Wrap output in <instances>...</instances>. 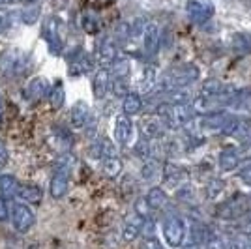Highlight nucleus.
Returning a JSON list of instances; mask_svg holds the SVG:
<instances>
[{
  "instance_id": "nucleus-1",
  "label": "nucleus",
  "mask_w": 251,
  "mask_h": 249,
  "mask_svg": "<svg viewBox=\"0 0 251 249\" xmlns=\"http://www.w3.org/2000/svg\"><path fill=\"white\" fill-rule=\"evenodd\" d=\"M156 114L161 118V122L165 124L167 129H180V127L191 124L195 120L197 111L191 103H169V101H163V103L157 105Z\"/></svg>"
},
{
  "instance_id": "nucleus-2",
  "label": "nucleus",
  "mask_w": 251,
  "mask_h": 249,
  "mask_svg": "<svg viewBox=\"0 0 251 249\" xmlns=\"http://www.w3.org/2000/svg\"><path fill=\"white\" fill-rule=\"evenodd\" d=\"M26 68H28V54L19 47H11L0 54V73L2 75L17 77V75H23Z\"/></svg>"
},
{
  "instance_id": "nucleus-3",
  "label": "nucleus",
  "mask_w": 251,
  "mask_h": 249,
  "mask_svg": "<svg viewBox=\"0 0 251 249\" xmlns=\"http://www.w3.org/2000/svg\"><path fill=\"white\" fill-rule=\"evenodd\" d=\"M98 156L101 159V169L107 178H116L122 173V161L116 146L109 139H101L98 143Z\"/></svg>"
},
{
  "instance_id": "nucleus-4",
  "label": "nucleus",
  "mask_w": 251,
  "mask_h": 249,
  "mask_svg": "<svg viewBox=\"0 0 251 249\" xmlns=\"http://www.w3.org/2000/svg\"><path fill=\"white\" fill-rule=\"evenodd\" d=\"M218 218L223 221H236L240 218H246L250 214V199L244 195H234L229 200L221 202L216 210Z\"/></svg>"
},
{
  "instance_id": "nucleus-5",
  "label": "nucleus",
  "mask_w": 251,
  "mask_h": 249,
  "mask_svg": "<svg viewBox=\"0 0 251 249\" xmlns=\"http://www.w3.org/2000/svg\"><path fill=\"white\" fill-rule=\"evenodd\" d=\"M163 238L167 242L171 248H180L184 244L186 238V223L184 219L176 216V214H171L163 221Z\"/></svg>"
},
{
  "instance_id": "nucleus-6",
  "label": "nucleus",
  "mask_w": 251,
  "mask_h": 249,
  "mask_svg": "<svg viewBox=\"0 0 251 249\" xmlns=\"http://www.w3.org/2000/svg\"><path fill=\"white\" fill-rule=\"evenodd\" d=\"M43 40L47 42V47L52 54H62L64 51V42H62V34H60V21L56 17H47L43 21L42 28Z\"/></svg>"
},
{
  "instance_id": "nucleus-7",
  "label": "nucleus",
  "mask_w": 251,
  "mask_h": 249,
  "mask_svg": "<svg viewBox=\"0 0 251 249\" xmlns=\"http://www.w3.org/2000/svg\"><path fill=\"white\" fill-rule=\"evenodd\" d=\"M11 225L13 228L17 230V232H28L34 225H36V216H34V212H32L30 208L26 206V204H23V202H15V204H11Z\"/></svg>"
},
{
  "instance_id": "nucleus-8",
  "label": "nucleus",
  "mask_w": 251,
  "mask_h": 249,
  "mask_svg": "<svg viewBox=\"0 0 251 249\" xmlns=\"http://www.w3.org/2000/svg\"><path fill=\"white\" fill-rule=\"evenodd\" d=\"M230 116L227 111H212V113H204L201 114L199 118L195 120V124H197V129H202V131H223L225 129V125L229 124Z\"/></svg>"
},
{
  "instance_id": "nucleus-9",
  "label": "nucleus",
  "mask_w": 251,
  "mask_h": 249,
  "mask_svg": "<svg viewBox=\"0 0 251 249\" xmlns=\"http://www.w3.org/2000/svg\"><path fill=\"white\" fill-rule=\"evenodd\" d=\"M186 13L195 25H202L212 19L214 15V4L210 0H188Z\"/></svg>"
},
{
  "instance_id": "nucleus-10",
  "label": "nucleus",
  "mask_w": 251,
  "mask_h": 249,
  "mask_svg": "<svg viewBox=\"0 0 251 249\" xmlns=\"http://www.w3.org/2000/svg\"><path fill=\"white\" fill-rule=\"evenodd\" d=\"M68 66H70V75H84L92 70V60L90 56L84 52V49L75 47L74 51L68 54Z\"/></svg>"
},
{
  "instance_id": "nucleus-11",
  "label": "nucleus",
  "mask_w": 251,
  "mask_h": 249,
  "mask_svg": "<svg viewBox=\"0 0 251 249\" xmlns=\"http://www.w3.org/2000/svg\"><path fill=\"white\" fill-rule=\"evenodd\" d=\"M118 58V45H116V40L107 36L101 40L100 47H98V62H100V68H107L111 70V66L115 64V60Z\"/></svg>"
},
{
  "instance_id": "nucleus-12",
  "label": "nucleus",
  "mask_w": 251,
  "mask_h": 249,
  "mask_svg": "<svg viewBox=\"0 0 251 249\" xmlns=\"http://www.w3.org/2000/svg\"><path fill=\"white\" fill-rule=\"evenodd\" d=\"M49 90H51V84L45 77H32L25 86L23 94H25V100L34 103V101H40L43 98H47Z\"/></svg>"
},
{
  "instance_id": "nucleus-13",
  "label": "nucleus",
  "mask_w": 251,
  "mask_h": 249,
  "mask_svg": "<svg viewBox=\"0 0 251 249\" xmlns=\"http://www.w3.org/2000/svg\"><path fill=\"white\" fill-rule=\"evenodd\" d=\"M74 139L68 131H64L62 127H51V133L47 137V145L52 152L56 154H68L72 150Z\"/></svg>"
},
{
  "instance_id": "nucleus-14",
  "label": "nucleus",
  "mask_w": 251,
  "mask_h": 249,
  "mask_svg": "<svg viewBox=\"0 0 251 249\" xmlns=\"http://www.w3.org/2000/svg\"><path fill=\"white\" fill-rule=\"evenodd\" d=\"M227 137H238V139H246L251 133V120L240 114H232L229 120V124L225 125V129L221 131Z\"/></svg>"
},
{
  "instance_id": "nucleus-15",
  "label": "nucleus",
  "mask_w": 251,
  "mask_h": 249,
  "mask_svg": "<svg viewBox=\"0 0 251 249\" xmlns=\"http://www.w3.org/2000/svg\"><path fill=\"white\" fill-rule=\"evenodd\" d=\"M68 187H70V169L60 167L49 182V193L52 199H62L68 193Z\"/></svg>"
},
{
  "instance_id": "nucleus-16",
  "label": "nucleus",
  "mask_w": 251,
  "mask_h": 249,
  "mask_svg": "<svg viewBox=\"0 0 251 249\" xmlns=\"http://www.w3.org/2000/svg\"><path fill=\"white\" fill-rule=\"evenodd\" d=\"M242 163V152L240 148H236V146H227V148H223L220 152V156H218V165L223 173H230V171H234V169H238Z\"/></svg>"
},
{
  "instance_id": "nucleus-17",
  "label": "nucleus",
  "mask_w": 251,
  "mask_h": 249,
  "mask_svg": "<svg viewBox=\"0 0 251 249\" xmlns=\"http://www.w3.org/2000/svg\"><path fill=\"white\" fill-rule=\"evenodd\" d=\"M141 40H143V51L147 52V56H154L157 49H159V42H161V34H159V28H157L156 23L148 21Z\"/></svg>"
},
{
  "instance_id": "nucleus-18",
  "label": "nucleus",
  "mask_w": 251,
  "mask_h": 249,
  "mask_svg": "<svg viewBox=\"0 0 251 249\" xmlns=\"http://www.w3.org/2000/svg\"><path fill=\"white\" fill-rule=\"evenodd\" d=\"M188 180V171L176 163H165L163 165V182L171 187H180Z\"/></svg>"
},
{
  "instance_id": "nucleus-19",
  "label": "nucleus",
  "mask_w": 251,
  "mask_h": 249,
  "mask_svg": "<svg viewBox=\"0 0 251 249\" xmlns=\"http://www.w3.org/2000/svg\"><path fill=\"white\" fill-rule=\"evenodd\" d=\"M111 83H113L111 70L100 68L94 75V81H92V92H94L96 100H103L105 96H107V92L111 90Z\"/></svg>"
},
{
  "instance_id": "nucleus-20",
  "label": "nucleus",
  "mask_w": 251,
  "mask_h": 249,
  "mask_svg": "<svg viewBox=\"0 0 251 249\" xmlns=\"http://www.w3.org/2000/svg\"><path fill=\"white\" fill-rule=\"evenodd\" d=\"M131 135H133V122H131V116H127V114H118L115 122V139L120 145H127Z\"/></svg>"
},
{
  "instance_id": "nucleus-21",
  "label": "nucleus",
  "mask_w": 251,
  "mask_h": 249,
  "mask_svg": "<svg viewBox=\"0 0 251 249\" xmlns=\"http://www.w3.org/2000/svg\"><path fill=\"white\" fill-rule=\"evenodd\" d=\"M70 120L75 129H84L86 124L92 120V114H90V107L84 101H77L70 111Z\"/></svg>"
},
{
  "instance_id": "nucleus-22",
  "label": "nucleus",
  "mask_w": 251,
  "mask_h": 249,
  "mask_svg": "<svg viewBox=\"0 0 251 249\" xmlns=\"http://www.w3.org/2000/svg\"><path fill=\"white\" fill-rule=\"evenodd\" d=\"M165 124L161 122V118L159 116H152V118H145L143 122H141V133L143 137H147V139H159V137H163L165 133Z\"/></svg>"
},
{
  "instance_id": "nucleus-23",
  "label": "nucleus",
  "mask_w": 251,
  "mask_h": 249,
  "mask_svg": "<svg viewBox=\"0 0 251 249\" xmlns=\"http://www.w3.org/2000/svg\"><path fill=\"white\" fill-rule=\"evenodd\" d=\"M143 221L145 219L141 216H137L135 212H133V216H129L126 219L124 225H122V238H124V242H133V240L139 238V234L143 230Z\"/></svg>"
},
{
  "instance_id": "nucleus-24",
  "label": "nucleus",
  "mask_w": 251,
  "mask_h": 249,
  "mask_svg": "<svg viewBox=\"0 0 251 249\" xmlns=\"http://www.w3.org/2000/svg\"><path fill=\"white\" fill-rule=\"evenodd\" d=\"M19 187H21V182L17 178L10 176V174L0 178V195L6 200H11V199L17 197L19 195Z\"/></svg>"
},
{
  "instance_id": "nucleus-25",
  "label": "nucleus",
  "mask_w": 251,
  "mask_h": 249,
  "mask_svg": "<svg viewBox=\"0 0 251 249\" xmlns=\"http://www.w3.org/2000/svg\"><path fill=\"white\" fill-rule=\"evenodd\" d=\"M157 84V70L156 66H147L143 73H141V79H139V90L141 92H152Z\"/></svg>"
},
{
  "instance_id": "nucleus-26",
  "label": "nucleus",
  "mask_w": 251,
  "mask_h": 249,
  "mask_svg": "<svg viewBox=\"0 0 251 249\" xmlns=\"http://www.w3.org/2000/svg\"><path fill=\"white\" fill-rule=\"evenodd\" d=\"M147 200L152 210H163L169 204V195L165 193L163 187H150V191L147 193Z\"/></svg>"
},
{
  "instance_id": "nucleus-27",
  "label": "nucleus",
  "mask_w": 251,
  "mask_h": 249,
  "mask_svg": "<svg viewBox=\"0 0 251 249\" xmlns=\"http://www.w3.org/2000/svg\"><path fill=\"white\" fill-rule=\"evenodd\" d=\"M17 197H21V200L30 202V204H40L43 199V191L36 184H21Z\"/></svg>"
},
{
  "instance_id": "nucleus-28",
  "label": "nucleus",
  "mask_w": 251,
  "mask_h": 249,
  "mask_svg": "<svg viewBox=\"0 0 251 249\" xmlns=\"http://www.w3.org/2000/svg\"><path fill=\"white\" fill-rule=\"evenodd\" d=\"M141 109H143V100H141L139 94L129 92L124 100H122V111H124V114H127V116L139 114L141 113Z\"/></svg>"
},
{
  "instance_id": "nucleus-29",
  "label": "nucleus",
  "mask_w": 251,
  "mask_h": 249,
  "mask_svg": "<svg viewBox=\"0 0 251 249\" xmlns=\"http://www.w3.org/2000/svg\"><path fill=\"white\" fill-rule=\"evenodd\" d=\"M157 174H163V163L156 157H150L143 163L141 176H143V180H154Z\"/></svg>"
},
{
  "instance_id": "nucleus-30",
  "label": "nucleus",
  "mask_w": 251,
  "mask_h": 249,
  "mask_svg": "<svg viewBox=\"0 0 251 249\" xmlns=\"http://www.w3.org/2000/svg\"><path fill=\"white\" fill-rule=\"evenodd\" d=\"M47 101H49L51 111H58V109H62L64 101H66V90H64L62 83H56L54 86H51L49 96H47Z\"/></svg>"
},
{
  "instance_id": "nucleus-31",
  "label": "nucleus",
  "mask_w": 251,
  "mask_h": 249,
  "mask_svg": "<svg viewBox=\"0 0 251 249\" xmlns=\"http://www.w3.org/2000/svg\"><path fill=\"white\" fill-rule=\"evenodd\" d=\"M169 103H189L193 100V94H191V88L184 86V88H175L169 94H165Z\"/></svg>"
},
{
  "instance_id": "nucleus-32",
  "label": "nucleus",
  "mask_w": 251,
  "mask_h": 249,
  "mask_svg": "<svg viewBox=\"0 0 251 249\" xmlns=\"http://www.w3.org/2000/svg\"><path fill=\"white\" fill-rule=\"evenodd\" d=\"M232 51L238 54H250L251 52V36L250 34H236L232 38Z\"/></svg>"
},
{
  "instance_id": "nucleus-33",
  "label": "nucleus",
  "mask_w": 251,
  "mask_h": 249,
  "mask_svg": "<svg viewBox=\"0 0 251 249\" xmlns=\"http://www.w3.org/2000/svg\"><path fill=\"white\" fill-rule=\"evenodd\" d=\"M223 191H225V180H221V178H212L204 187V195L210 200H216Z\"/></svg>"
},
{
  "instance_id": "nucleus-34",
  "label": "nucleus",
  "mask_w": 251,
  "mask_h": 249,
  "mask_svg": "<svg viewBox=\"0 0 251 249\" xmlns=\"http://www.w3.org/2000/svg\"><path fill=\"white\" fill-rule=\"evenodd\" d=\"M40 13H42V8L38 4H26L21 13H19V17H21V21L25 25H34L40 19Z\"/></svg>"
},
{
  "instance_id": "nucleus-35",
  "label": "nucleus",
  "mask_w": 251,
  "mask_h": 249,
  "mask_svg": "<svg viewBox=\"0 0 251 249\" xmlns=\"http://www.w3.org/2000/svg\"><path fill=\"white\" fill-rule=\"evenodd\" d=\"M127 75H129V62L118 56L115 64L111 66V77L113 79H127Z\"/></svg>"
},
{
  "instance_id": "nucleus-36",
  "label": "nucleus",
  "mask_w": 251,
  "mask_h": 249,
  "mask_svg": "<svg viewBox=\"0 0 251 249\" xmlns=\"http://www.w3.org/2000/svg\"><path fill=\"white\" fill-rule=\"evenodd\" d=\"M204 249H227V244H225V240L221 238L220 232L208 230V236L204 240Z\"/></svg>"
},
{
  "instance_id": "nucleus-37",
  "label": "nucleus",
  "mask_w": 251,
  "mask_h": 249,
  "mask_svg": "<svg viewBox=\"0 0 251 249\" xmlns=\"http://www.w3.org/2000/svg\"><path fill=\"white\" fill-rule=\"evenodd\" d=\"M135 154L141 157L143 161H147V159H150V157H152V145H150V139H147V137H141V139L137 141Z\"/></svg>"
},
{
  "instance_id": "nucleus-38",
  "label": "nucleus",
  "mask_w": 251,
  "mask_h": 249,
  "mask_svg": "<svg viewBox=\"0 0 251 249\" xmlns=\"http://www.w3.org/2000/svg\"><path fill=\"white\" fill-rule=\"evenodd\" d=\"M83 30L88 32V34H96V32L100 30V19H98V15L96 13H84L83 15Z\"/></svg>"
},
{
  "instance_id": "nucleus-39",
  "label": "nucleus",
  "mask_w": 251,
  "mask_h": 249,
  "mask_svg": "<svg viewBox=\"0 0 251 249\" xmlns=\"http://www.w3.org/2000/svg\"><path fill=\"white\" fill-rule=\"evenodd\" d=\"M152 208H150V204H148L147 197H141L135 200V214L137 216H141L143 219H148L150 216H152Z\"/></svg>"
},
{
  "instance_id": "nucleus-40",
  "label": "nucleus",
  "mask_w": 251,
  "mask_h": 249,
  "mask_svg": "<svg viewBox=\"0 0 251 249\" xmlns=\"http://www.w3.org/2000/svg\"><path fill=\"white\" fill-rule=\"evenodd\" d=\"M111 90L115 94L116 98H122L124 100L126 96H127V79H113V83H111Z\"/></svg>"
},
{
  "instance_id": "nucleus-41",
  "label": "nucleus",
  "mask_w": 251,
  "mask_h": 249,
  "mask_svg": "<svg viewBox=\"0 0 251 249\" xmlns=\"http://www.w3.org/2000/svg\"><path fill=\"white\" fill-rule=\"evenodd\" d=\"M141 236H145V240L156 238V223L152 221V218H148L143 221V230H141Z\"/></svg>"
},
{
  "instance_id": "nucleus-42",
  "label": "nucleus",
  "mask_w": 251,
  "mask_h": 249,
  "mask_svg": "<svg viewBox=\"0 0 251 249\" xmlns=\"http://www.w3.org/2000/svg\"><path fill=\"white\" fill-rule=\"evenodd\" d=\"M176 197L182 199V200H186V202H189V199L195 197L193 186H191V184H182V186L176 189Z\"/></svg>"
},
{
  "instance_id": "nucleus-43",
  "label": "nucleus",
  "mask_w": 251,
  "mask_h": 249,
  "mask_svg": "<svg viewBox=\"0 0 251 249\" xmlns=\"http://www.w3.org/2000/svg\"><path fill=\"white\" fill-rule=\"evenodd\" d=\"M11 218V208L8 204V200L0 195V221H6Z\"/></svg>"
},
{
  "instance_id": "nucleus-44",
  "label": "nucleus",
  "mask_w": 251,
  "mask_h": 249,
  "mask_svg": "<svg viewBox=\"0 0 251 249\" xmlns=\"http://www.w3.org/2000/svg\"><path fill=\"white\" fill-rule=\"evenodd\" d=\"M238 178H240L242 182H244L248 187H251V163H248V165L242 167L240 173H238Z\"/></svg>"
},
{
  "instance_id": "nucleus-45",
  "label": "nucleus",
  "mask_w": 251,
  "mask_h": 249,
  "mask_svg": "<svg viewBox=\"0 0 251 249\" xmlns=\"http://www.w3.org/2000/svg\"><path fill=\"white\" fill-rule=\"evenodd\" d=\"M38 0H0V8H4V6H17V4H36Z\"/></svg>"
},
{
  "instance_id": "nucleus-46",
  "label": "nucleus",
  "mask_w": 251,
  "mask_h": 249,
  "mask_svg": "<svg viewBox=\"0 0 251 249\" xmlns=\"http://www.w3.org/2000/svg\"><path fill=\"white\" fill-rule=\"evenodd\" d=\"M242 230H244V234L251 238V212L244 218V223H242Z\"/></svg>"
},
{
  "instance_id": "nucleus-47",
  "label": "nucleus",
  "mask_w": 251,
  "mask_h": 249,
  "mask_svg": "<svg viewBox=\"0 0 251 249\" xmlns=\"http://www.w3.org/2000/svg\"><path fill=\"white\" fill-rule=\"evenodd\" d=\"M10 161V154H8V148L4 146V143L0 141V165H6Z\"/></svg>"
},
{
  "instance_id": "nucleus-48",
  "label": "nucleus",
  "mask_w": 251,
  "mask_h": 249,
  "mask_svg": "<svg viewBox=\"0 0 251 249\" xmlns=\"http://www.w3.org/2000/svg\"><path fill=\"white\" fill-rule=\"evenodd\" d=\"M143 249H163V246H161L156 238H150V240H145Z\"/></svg>"
},
{
  "instance_id": "nucleus-49",
  "label": "nucleus",
  "mask_w": 251,
  "mask_h": 249,
  "mask_svg": "<svg viewBox=\"0 0 251 249\" xmlns=\"http://www.w3.org/2000/svg\"><path fill=\"white\" fill-rule=\"evenodd\" d=\"M227 249H244V242L238 238L230 240L229 244H227Z\"/></svg>"
},
{
  "instance_id": "nucleus-50",
  "label": "nucleus",
  "mask_w": 251,
  "mask_h": 249,
  "mask_svg": "<svg viewBox=\"0 0 251 249\" xmlns=\"http://www.w3.org/2000/svg\"><path fill=\"white\" fill-rule=\"evenodd\" d=\"M6 25H8V21H6V17L0 13V34L6 30Z\"/></svg>"
},
{
  "instance_id": "nucleus-51",
  "label": "nucleus",
  "mask_w": 251,
  "mask_h": 249,
  "mask_svg": "<svg viewBox=\"0 0 251 249\" xmlns=\"http://www.w3.org/2000/svg\"><path fill=\"white\" fill-rule=\"evenodd\" d=\"M2 116H4V100H2V94H0V122H2Z\"/></svg>"
},
{
  "instance_id": "nucleus-52",
  "label": "nucleus",
  "mask_w": 251,
  "mask_h": 249,
  "mask_svg": "<svg viewBox=\"0 0 251 249\" xmlns=\"http://www.w3.org/2000/svg\"><path fill=\"white\" fill-rule=\"evenodd\" d=\"M26 249H40V246H38V244H32V246H28Z\"/></svg>"
},
{
  "instance_id": "nucleus-53",
  "label": "nucleus",
  "mask_w": 251,
  "mask_h": 249,
  "mask_svg": "<svg viewBox=\"0 0 251 249\" xmlns=\"http://www.w3.org/2000/svg\"><path fill=\"white\" fill-rule=\"evenodd\" d=\"M186 249H199V248H197V246H188Z\"/></svg>"
},
{
  "instance_id": "nucleus-54",
  "label": "nucleus",
  "mask_w": 251,
  "mask_h": 249,
  "mask_svg": "<svg viewBox=\"0 0 251 249\" xmlns=\"http://www.w3.org/2000/svg\"><path fill=\"white\" fill-rule=\"evenodd\" d=\"M0 178H2V174H0Z\"/></svg>"
},
{
  "instance_id": "nucleus-55",
  "label": "nucleus",
  "mask_w": 251,
  "mask_h": 249,
  "mask_svg": "<svg viewBox=\"0 0 251 249\" xmlns=\"http://www.w3.org/2000/svg\"><path fill=\"white\" fill-rule=\"evenodd\" d=\"M250 139H251V137H250Z\"/></svg>"
}]
</instances>
